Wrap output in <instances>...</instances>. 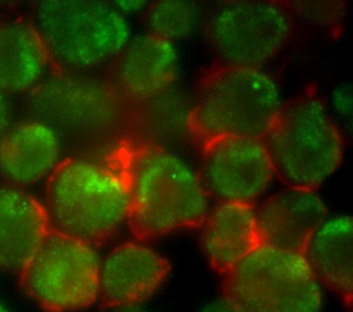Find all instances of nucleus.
Here are the masks:
<instances>
[{
  "label": "nucleus",
  "instance_id": "17",
  "mask_svg": "<svg viewBox=\"0 0 353 312\" xmlns=\"http://www.w3.org/2000/svg\"><path fill=\"white\" fill-rule=\"evenodd\" d=\"M302 255L321 286L347 305L353 293V222L349 214L327 215L307 239Z\"/></svg>",
  "mask_w": 353,
  "mask_h": 312
},
{
  "label": "nucleus",
  "instance_id": "21",
  "mask_svg": "<svg viewBox=\"0 0 353 312\" xmlns=\"http://www.w3.org/2000/svg\"><path fill=\"white\" fill-rule=\"evenodd\" d=\"M113 7L121 14V15H127V14H137L139 11L148 10V3L146 1H113L112 3Z\"/></svg>",
  "mask_w": 353,
  "mask_h": 312
},
{
  "label": "nucleus",
  "instance_id": "24",
  "mask_svg": "<svg viewBox=\"0 0 353 312\" xmlns=\"http://www.w3.org/2000/svg\"><path fill=\"white\" fill-rule=\"evenodd\" d=\"M116 312H152L149 309H145V308H141L139 305H132V306H125V308H119V309H114Z\"/></svg>",
  "mask_w": 353,
  "mask_h": 312
},
{
  "label": "nucleus",
  "instance_id": "19",
  "mask_svg": "<svg viewBox=\"0 0 353 312\" xmlns=\"http://www.w3.org/2000/svg\"><path fill=\"white\" fill-rule=\"evenodd\" d=\"M204 17L203 6L186 0H161L152 3L145 15L148 33L167 40L179 41L192 36Z\"/></svg>",
  "mask_w": 353,
  "mask_h": 312
},
{
  "label": "nucleus",
  "instance_id": "6",
  "mask_svg": "<svg viewBox=\"0 0 353 312\" xmlns=\"http://www.w3.org/2000/svg\"><path fill=\"white\" fill-rule=\"evenodd\" d=\"M323 286L302 253L259 244L223 273V298L240 312H320Z\"/></svg>",
  "mask_w": 353,
  "mask_h": 312
},
{
  "label": "nucleus",
  "instance_id": "1",
  "mask_svg": "<svg viewBox=\"0 0 353 312\" xmlns=\"http://www.w3.org/2000/svg\"><path fill=\"white\" fill-rule=\"evenodd\" d=\"M127 193V222L141 240L200 226L210 204L199 173L178 153L123 138L114 148Z\"/></svg>",
  "mask_w": 353,
  "mask_h": 312
},
{
  "label": "nucleus",
  "instance_id": "18",
  "mask_svg": "<svg viewBox=\"0 0 353 312\" xmlns=\"http://www.w3.org/2000/svg\"><path fill=\"white\" fill-rule=\"evenodd\" d=\"M200 226L203 251L222 275L261 244L251 204L218 203L208 210Z\"/></svg>",
  "mask_w": 353,
  "mask_h": 312
},
{
  "label": "nucleus",
  "instance_id": "20",
  "mask_svg": "<svg viewBox=\"0 0 353 312\" xmlns=\"http://www.w3.org/2000/svg\"><path fill=\"white\" fill-rule=\"evenodd\" d=\"M332 109L336 115L341 117H345L347 121L350 120V113H352V91L349 84H342L339 86L334 94H332ZM328 106V108H331Z\"/></svg>",
  "mask_w": 353,
  "mask_h": 312
},
{
  "label": "nucleus",
  "instance_id": "25",
  "mask_svg": "<svg viewBox=\"0 0 353 312\" xmlns=\"http://www.w3.org/2000/svg\"><path fill=\"white\" fill-rule=\"evenodd\" d=\"M0 312H11L7 306H4L3 304H0Z\"/></svg>",
  "mask_w": 353,
  "mask_h": 312
},
{
  "label": "nucleus",
  "instance_id": "9",
  "mask_svg": "<svg viewBox=\"0 0 353 312\" xmlns=\"http://www.w3.org/2000/svg\"><path fill=\"white\" fill-rule=\"evenodd\" d=\"M205 30L218 65L262 69L287 46L292 12L279 1H221L211 8Z\"/></svg>",
  "mask_w": 353,
  "mask_h": 312
},
{
  "label": "nucleus",
  "instance_id": "23",
  "mask_svg": "<svg viewBox=\"0 0 353 312\" xmlns=\"http://www.w3.org/2000/svg\"><path fill=\"white\" fill-rule=\"evenodd\" d=\"M10 127V105L6 94L0 91V137Z\"/></svg>",
  "mask_w": 353,
  "mask_h": 312
},
{
  "label": "nucleus",
  "instance_id": "7",
  "mask_svg": "<svg viewBox=\"0 0 353 312\" xmlns=\"http://www.w3.org/2000/svg\"><path fill=\"white\" fill-rule=\"evenodd\" d=\"M34 117L51 124L65 139H103L128 128L132 109L109 79L95 73L52 70L30 92Z\"/></svg>",
  "mask_w": 353,
  "mask_h": 312
},
{
  "label": "nucleus",
  "instance_id": "8",
  "mask_svg": "<svg viewBox=\"0 0 353 312\" xmlns=\"http://www.w3.org/2000/svg\"><path fill=\"white\" fill-rule=\"evenodd\" d=\"M94 246L50 229L18 272L26 295L47 312H77L98 301Z\"/></svg>",
  "mask_w": 353,
  "mask_h": 312
},
{
  "label": "nucleus",
  "instance_id": "13",
  "mask_svg": "<svg viewBox=\"0 0 353 312\" xmlns=\"http://www.w3.org/2000/svg\"><path fill=\"white\" fill-rule=\"evenodd\" d=\"M63 156V138L47 121L33 117L10 126L0 137V179L25 189L47 181Z\"/></svg>",
  "mask_w": 353,
  "mask_h": 312
},
{
  "label": "nucleus",
  "instance_id": "12",
  "mask_svg": "<svg viewBox=\"0 0 353 312\" xmlns=\"http://www.w3.org/2000/svg\"><path fill=\"white\" fill-rule=\"evenodd\" d=\"M168 272V261L153 248L121 243L99 261L98 300L109 309L139 305L163 284Z\"/></svg>",
  "mask_w": 353,
  "mask_h": 312
},
{
  "label": "nucleus",
  "instance_id": "3",
  "mask_svg": "<svg viewBox=\"0 0 353 312\" xmlns=\"http://www.w3.org/2000/svg\"><path fill=\"white\" fill-rule=\"evenodd\" d=\"M274 177L285 186L314 189L341 166L343 134L313 88L283 102L262 137Z\"/></svg>",
  "mask_w": 353,
  "mask_h": 312
},
{
  "label": "nucleus",
  "instance_id": "5",
  "mask_svg": "<svg viewBox=\"0 0 353 312\" xmlns=\"http://www.w3.org/2000/svg\"><path fill=\"white\" fill-rule=\"evenodd\" d=\"M30 21L58 72L95 73L112 65L131 39L127 17L108 1L44 0Z\"/></svg>",
  "mask_w": 353,
  "mask_h": 312
},
{
  "label": "nucleus",
  "instance_id": "4",
  "mask_svg": "<svg viewBox=\"0 0 353 312\" xmlns=\"http://www.w3.org/2000/svg\"><path fill=\"white\" fill-rule=\"evenodd\" d=\"M283 102L279 83L263 69L215 65L197 84L189 135L200 146L225 137L262 138Z\"/></svg>",
  "mask_w": 353,
  "mask_h": 312
},
{
  "label": "nucleus",
  "instance_id": "11",
  "mask_svg": "<svg viewBox=\"0 0 353 312\" xmlns=\"http://www.w3.org/2000/svg\"><path fill=\"white\" fill-rule=\"evenodd\" d=\"M178 66L176 46L146 32L130 39L110 65L109 80L120 98L134 109L168 91Z\"/></svg>",
  "mask_w": 353,
  "mask_h": 312
},
{
  "label": "nucleus",
  "instance_id": "15",
  "mask_svg": "<svg viewBox=\"0 0 353 312\" xmlns=\"http://www.w3.org/2000/svg\"><path fill=\"white\" fill-rule=\"evenodd\" d=\"M48 231L39 199L26 189L0 186V271L18 273Z\"/></svg>",
  "mask_w": 353,
  "mask_h": 312
},
{
  "label": "nucleus",
  "instance_id": "10",
  "mask_svg": "<svg viewBox=\"0 0 353 312\" xmlns=\"http://www.w3.org/2000/svg\"><path fill=\"white\" fill-rule=\"evenodd\" d=\"M200 148L197 173L208 197L218 203L255 206L274 178L262 138L225 137Z\"/></svg>",
  "mask_w": 353,
  "mask_h": 312
},
{
  "label": "nucleus",
  "instance_id": "22",
  "mask_svg": "<svg viewBox=\"0 0 353 312\" xmlns=\"http://www.w3.org/2000/svg\"><path fill=\"white\" fill-rule=\"evenodd\" d=\"M200 312H240V311L222 297L207 304Z\"/></svg>",
  "mask_w": 353,
  "mask_h": 312
},
{
  "label": "nucleus",
  "instance_id": "2",
  "mask_svg": "<svg viewBox=\"0 0 353 312\" xmlns=\"http://www.w3.org/2000/svg\"><path fill=\"white\" fill-rule=\"evenodd\" d=\"M113 148L103 159L74 155L59 163L43 203L50 229L95 247L127 221L128 193Z\"/></svg>",
  "mask_w": 353,
  "mask_h": 312
},
{
  "label": "nucleus",
  "instance_id": "16",
  "mask_svg": "<svg viewBox=\"0 0 353 312\" xmlns=\"http://www.w3.org/2000/svg\"><path fill=\"white\" fill-rule=\"evenodd\" d=\"M52 72L40 35L30 19L0 22V91L30 94Z\"/></svg>",
  "mask_w": 353,
  "mask_h": 312
},
{
  "label": "nucleus",
  "instance_id": "14",
  "mask_svg": "<svg viewBox=\"0 0 353 312\" xmlns=\"http://www.w3.org/2000/svg\"><path fill=\"white\" fill-rule=\"evenodd\" d=\"M261 244L302 253L307 239L327 217L314 189L285 186L254 206Z\"/></svg>",
  "mask_w": 353,
  "mask_h": 312
}]
</instances>
